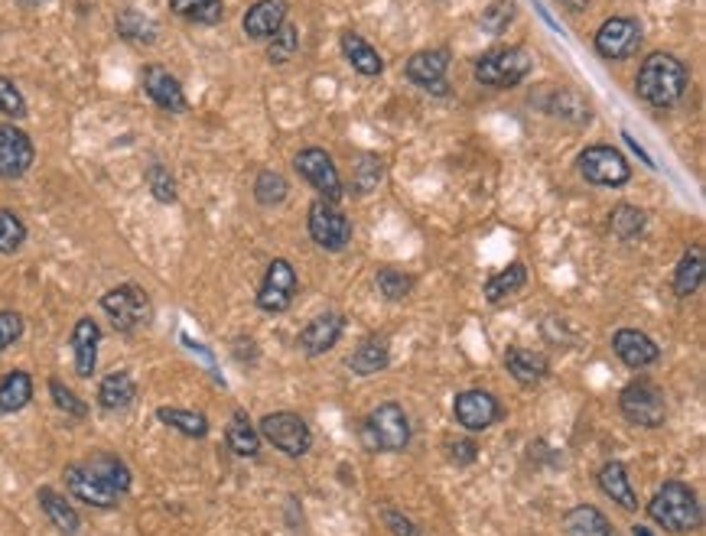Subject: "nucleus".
Listing matches in <instances>:
<instances>
[{"label":"nucleus","instance_id":"nucleus-1","mask_svg":"<svg viewBox=\"0 0 706 536\" xmlns=\"http://www.w3.org/2000/svg\"><path fill=\"white\" fill-rule=\"evenodd\" d=\"M691 85L688 65L675 52H652L639 75H635V94L652 107H675Z\"/></svg>","mask_w":706,"mask_h":536},{"label":"nucleus","instance_id":"nucleus-2","mask_svg":"<svg viewBox=\"0 0 706 536\" xmlns=\"http://www.w3.org/2000/svg\"><path fill=\"white\" fill-rule=\"evenodd\" d=\"M645 508H648V518L668 534H694L704 527L701 495L688 482H678V478L665 482Z\"/></svg>","mask_w":706,"mask_h":536},{"label":"nucleus","instance_id":"nucleus-3","mask_svg":"<svg viewBox=\"0 0 706 536\" xmlns=\"http://www.w3.org/2000/svg\"><path fill=\"white\" fill-rule=\"evenodd\" d=\"M411 417L404 413L401 404L388 400V404H378L368 420L362 423L358 436H362V446L368 452H404L411 446Z\"/></svg>","mask_w":706,"mask_h":536},{"label":"nucleus","instance_id":"nucleus-4","mask_svg":"<svg viewBox=\"0 0 706 536\" xmlns=\"http://www.w3.org/2000/svg\"><path fill=\"white\" fill-rule=\"evenodd\" d=\"M534 68V59L525 46H499L476 59V81L486 88H518Z\"/></svg>","mask_w":706,"mask_h":536},{"label":"nucleus","instance_id":"nucleus-5","mask_svg":"<svg viewBox=\"0 0 706 536\" xmlns=\"http://www.w3.org/2000/svg\"><path fill=\"white\" fill-rule=\"evenodd\" d=\"M101 312L108 316L111 329L121 332V335H134L140 329L150 326L153 319V303H150V293L137 283H121V286H111L104 296H101Z\"/></svg>","mask_w":706,"mask_h":536},{"label":"nucleus","instance_id":"nucleus-6","mask_svg":"<svg viewBox=\"0 0 706 536\" xmlns=\"http://www.w3.org/2000/svg\"><path fill=\"white\" fill-rule=\"evenodd\" d=\"M619 410L622 417L632 423V426H642V430H661L665 420H668V400H665V391L645 378L632 381L622 387L619 394Z\"/></svg>","mask_w":706,"mask_h":536},{"label":"nucleus","instance_id":"nucleus-7","mask_svg":"<svg viewBox=\"0 0 706 536\" xmlns=\"http://www.w3.org/2000/svg\"><path fill=\"white\" fill-rule=\"evenodd\" d=\"M257 433L261 439H267L277 452H283L287 459H303L310 449H313V430L310 423L293 413V410H277V413H267L261 423H257Z\"/></svg>","mask_w":706,"mask_h":536},{"label":"nucleus","instance_id":"nucleus-8","mask_svg":"<svg viewBox=\"0 0 706 536\" xmlns=\"http://www.w3.org/2000/svg\"><path fill=\"white\" fill-rule=\"evenodd\" d=\"M306 231L316 247L339 254L352 244V218L339 208V202L316 199L306 212Z\"/></svg>","mask_w":706,"mask_h":536},{"label":"nucleus","instance_id":"nucleus-9","mask_svg":"<svg viewBox=\"0 0 706 536\" xmlns=\"http://www.w3.org/2000/svg\"><path fill=\"white\" fill-rule=\"evenodd\" d=\"M577 169L590 186H606V189H619L632 179V166H629L626 153L609 146V143L587 146L577 156Z\"/></svg>","mask_w":706,"mask_h":536},{"label":"nucleus","instance_id":"nucleus-10","mask_svg":"<svg viewBox=\"0 0 706 536\" xmlns=\"http://www.w3.org/2000/svg\"><path fill=\"white\" fill-rule=\"evenodd\" d=\"M297 290H300V277H297V267L287 260V257H274L264 270V280L257 286V296H254V306L267 316H280L293 306L297 299Z\"/></svg>","mask_w":706,"mask_h":536},{"label":"nucleus","instance_id":"nucleus-11","mask_svg":"<svg viewBox=\"0 0 706 536\" xmlns=\"http://www.w3.org/2000/svg\"><path fill=\"white\" fill-rule=\"evenodd\" d=\"M62 478H65V492L78 505H88V508H98V511H114L124 501L85 459L81 462H68L62 469Z\"/></svg>","mask_w":706,"mask_h":536},{"label":"nucleus","instance_id":"nucleus-12","mask_svg":"<svg viewBox=\"0 0 706 536\" xmlns=\"http://www.w3.org/2000/svg\"><path fill=\"white\" fill-rule=\"evenodd\" d=\"M645 39V29L635 16H609L600 23L596 36H593V46L603 59L609 62H619V59H629L639 52Z\"/></svg>","mask_w":706,"mask_h":536},{"label":"nucleus","instance_id":"nucleus-13","mask_svg":"<svg viewBox=\"0 0 706 536\" xmlns=\"http://www.w3.org/2000/svg\"><path fill=\"white\" fill-rule=\"evenodd\" d=\"M293 169L319 192V199L326 202H339L345 195V186L339 179V169H336V159L319 150V146H306L293 156Z\"/></svg>","mask_w":706,"mask_h":536},{"label":"nucleus","instance_id":"nucleus-14","mask_svg":"<svg viewBox=\"0 0 706 536\" xmlns=\"http://www.w3.org/2000/svg\"><path fill=\"white\" fill-rule=\"evenodd\" d=\"M453 417H456V423H459L466 433L476 436V433L492 430V426L505 417V410H502V404H499L495 394H489V391H482V387H472V391L456 394V400H453Z\"/></svg>","mask_w":706,"mask_h":536},{"label":"nucleus","instance_id":"nucleus-15","mask_svg":"<svg viewBox=\"0 0 706 536\" xmlns=\"http://www.w3.org/2000/svg\"><path fill=\"white\" fill-rule=\"evenodd\" d=\"M36 163V143L13 120L0 124V179H23Z\"/></svg>","mask_w":706,"mask_h":536},{"label":"nucleus","instance_id":"nucleus-16","mask_svg":"<svg viewBox=\"0 0 706 536\" xmlns=\"http://www.w3.org/2000/svg\"><path fill=\"white\" fill-rule=\"evenodd\" d=\"M450 49H420L407 59L404 65V75L407 81L420 85L424 91H433V94H446V72H450Z\"/></svg>","mask_w":706,"mask_h":536},{"label":"nucleus","instance_id":"nucleus-17","mask_svg":"<svg viewBox=\"0 0 706 536\" xmlns=\"http://www.w3.org/2000/svg\"><path fill=\"white\" fill-rule=\"evenodd\" d=\"M143 91L166 114H186L189 111V98H186L182 81L163 65H147L143 68Z\"/></svg>","mask_w":706,"mask_h":536},{"label":"nucleus","instance_id":"nucleus-18","mask_svg":"<svg viewBox=\"0 0 706 536\" xmlns=\"http://www.w3.org/2000/svg\"><path fill=\"white\" fill-rule=\"evenodd\" d=\"M345 332V316L342 312H323L316 319H310L300 335H297V348L310 358H319V355H329L339 339Z\"/></svg>","mask_w":706,"mask_h":536},{"label":"nucleus","instance_id":"nucleus-19","mask_svg":"<svg viewBox=\"0 0 706 536\" xmlns=\"http://www.w3.org/2000/svg\"><path fill=\"white\" fill-rule=\"evenodd\" d=\"M613 352L632 371H645V368H652V365L661 361L658 342L648 332H642V329H619L613 335Z\"/></svg>","mask_w":706,"mask_h":536},{"label":"nucleus","instance_id":"nucleus-20","mask_svg":"<svg viewBox=\"0 0 706 536\" xmlns=\"http://www.w3.org/2000/svg\"><path fill=\"white\" fill-rule=\"evenodd\" d=\"M68 345H72V361H75V374L78 378H91L94 368H98V345H101V326L91 319V316H81L75 326H72V335H68Z\"/></svg>","mask_w":706,"mask_h":536},{"label":"nucleus","instance_id":"nucleus-21","mask_svg":"<svg viewBox=\"0 0 706 536\" xmlns=\"http://www.w3.org/2000/svg\"><path fill=\"white\" fill-rule=\"evenodd\" d=\"M283 23H287V0H257L248 7V13L241 20L244 36L254 42H267Z\"/></svg>","mask_w":706,"mask_h":536},{"label":"nucleus","instance_id":"nucleus-22","mask_svg":"<svg viewBox=\"0 0 706 536\" xmlns=\"http://www.w3.org/2000/svg\"><path fill=\"white\" fill-rule=\"evenodd\" d=\"M391 365V339L388 335H368L358 342V348L345 358V368L358 378H375Z\"/></svg>","mask_w":706,"mask_h":536},{"label":"nucleus","instance_id":"nucleus-23","mask_svg":"<svg viewBox=\"0 0 706 536\" xmlns=\"http://www.w3.org/2000/svg\"><path fill=\"white\" fill-rule=\"evenodd\" d=\"M505 368L508 374L515 378V384L521 387H538L541 381H547L551 374V358L544 352H531V348H521V345H512L505 352Z\"/></svg>","mask_w":706,"mask_h":536},{"label":"nucleus","instance_id":"nucleus-24","mask_svg":"<svg viewBox=\"0 0 706 536\" xmlns=\"http://www.w3.org/2000/svg\"><path fill=\"white\" fill-rule=\"evenodd\" d=\"M541 107L573 127H587L593 120V104L577 88H551V94L541 101Z\"/></svg>","mask_w":706,"mask_h":536},{"label":"nucleus","instance_id":"nucleus-25","mask_svg":"<svg viewBox=\"0 0 706 536\" xmlns=\"http://www.w3.org/2000/svg\"><path fill=\"white\" fill-rule=\"evenodd\" d=\"M596 485H600V492H603L613 505H619L622 511H629V514L639 511V495H635V488H632L629 469H626L619 459H613V462H606V465L600 469Z\"/></svg>","mask_w":706,"mask_h":536},{"label":"nucleus","instance_id":"nucleus-26","mask_svg":"<svg viewBox=\"0 0 706 536\" xmlns=\"http://www.w3.org/2000/svg\"><path fill=\"white\" fill-rule=\"evenodd\" d=\"M36 505L46 514V521L62 536H75L81 531V518H78L75 505L65 495H59L55 488H49V485L36 488Z\"/></svg>","mask_w":706,"mask_h":536},{"label":"nucleus","instance_id":"nucleus-27","mask_svg":"<svg viewBox=\"0 0 706 536\" xmlns=\"http://www.w3.org/2000/svg\"><path fill=\"white\" fill-rule=\"evenodd\" d=\"M134 400H137V381L130 378V371H111L101 378L98 407L104 413H121V410L134 407Z\"/></svg>","mask_w":706,"mask_h":536},{"label":"nucleus","instance_id":"nucleus-28","mask_svg":"<svg viewBox=\"0 0 706 536\" xmlns=\"http://www.w3.org/2000/svg\"><path fill=\"white\" fill-rule=\"evenodd\" d=\"M339 46H342V55L352 62V68L358 72V75H365V78H378L381 72H384V59H381V52L365 39V36H358V33H342L339 36Z\"/></svg>","mask_w":706,"mask_h":536},{"label":"nucleus","instance_id":"nucleus-29","mask_svg":"<svg viewBox=\"0 0 706 536\" xmlns=\"http://www.w3.org/2000/svg\"><path fill=\"white\" fill-rule=\"evenodd\" d=\"M225 446L238 459H257L261 456V433H257V426L251 423V417L244 410L231 413V420L225 426Z\"/></svg>","mask_w":706,"mask_h":536},{"label":"nucleus","instance_id":"nucleus-30","mask_svg":"<svg viewBox=\"0 0 706 536\" xmlns=\"http://www.w3.org/2000/svg\"><path fill=\"white\" fill-rule=\"evenodd\" d=\"M564 534L567 536H619L609 524V518L593 505H577L564 514Z\"/></svg>","mask_w":706,"mask_h":536},{"label":"nucleus","instance_id":"nucleus-31","mask_svg":"<svg viewBox=\"0 0 706 536\" xmlns=\"http://www.w3.org/2000/svg\"><path fill=\"white\" fill-rule=\"evenodd\" d=\"M114 29H117L121 39L140 42V46H153L156 36H160L156 20H150V16H147L143 10H137V7H121V10L114 13Z\"/></svg>","mask_w":706,"mask_h":536},{"label":"nucleus","instance_id":"nucleus-32","mask_svg":"<svg viewBox=\"0 0 706 536\" xmlns=\"http://www.w3.org/2000/svg\"><path fill=\"white\" fill-rule=\"evenodd\" d=\"M525 286H528V267H525L521 260H512L505 270H499V273H492V277L486 280L482 296H486L489 306H502L508 296H515V293L525 290Z\"/></svg>","mask_w":706,"mask_h":536},{"label":"nucleus","instance_id":"nucleus-33","mask_svg":"<svg viewBox=\"0 0 706 536\" xmlns=\"http://www.w3.org/2000/svg\"><path fill=\"white\" fill-rule=\"evenodd\" d=\"M33 400V378L23 368H13L0 378V417H13L26 410Z\"/></svg>","mask_w":706,"mask_h":536},{"label":"nucleus","instance_id":"nucleus-34","mask_svg":"<svg viewBox=\"0 0 706 536\" xmlns=\"http://www.w3.org/2000/svg\"><path fill=\"white\" fill-rule=\"evenodd\" d=\"M156 420L186 436V439H205L209 436V417L202 410H182V407H156Z\"/></svg>","mask_w":706,"mask_h":536},{"label":"nucleus","instance_id":"nucleus-35","mask_svg":"<svg viewBox=\"0 0 706 536\" xmlns=\"http://www.w3.org/2000/svg\"><path fill=\"white\" fill-rule=\"evenodd\" d=\"M121 498H127L130 495V488H134V475H130V469H127V462L121 459V456H114V452H91L88 459H85Z\"/></svg>","mask_w":706,"mask_h":536},{"label":"nucleus","instance_id":"nucleus-36","mask_svg":"<svg viewBox=\"0 0 706 536\" xmlns=\"http://www.w3.org/2000/svg\"><path fill=\"white\" fill-rule=\"evenodd\" d=\"M704 277H706L704 251L694 247V251H688V254L681 257V264H678V270H675V296H681V299L694 296V293L704 286Z\"/></svg>","mask_w":706,"mask_h":536},{"label":"nucleus","instance_id":"nucleus-37","mask_svg":"<svg viewBox=\"0 0 706 536\" xmlns=\"http://www.w3.org/2000/svg\"><path fill=\"white\" fill-rule=\"evenodd\" d=\"M169 10L179 20L199 26H215L225 20V0H169Z\"/></svg>","mask_w":706,"mask_h":536},{"label":"nucleus","instance_id":"nucleus-38","mask_svg":"<svg viewBox=\"0 0 706 536\" xmlns=\"http://www.w3.org/2000/svg\"><path fill=\"white\" fill-rule=\"evenodd\" d=\"M645 225H648V215H645V208H639V205L622 202V205H616V208L609 212V231H613L619 241H635V238L645 231Z\"/></svg>","mask_w":706,"mask_h":536},{"label":"nucleus","instance_id":"nucleus-39","mask_svg":"<svg viewBox=\"0 0 706 536\" xmlns=\"http://www.w3.org/2000/svg\"><path fill=\"white\" fill-rule=\"evenodd\" d=\"M290 195V182L283 173L277 169H261L257 179H254V202L264 205V208H274V205H283Z\"/></svg>","mask_w":706,"mask_h":536},{"label":"nucleus","instance_id":"nucleus-40","mask_svg":"<svg viewBox=\"0 0 706 536\" xmlns=\"http://www.w3.org/2000/svg\"><path fill=\"white\" fill-rule=\"evenodd\" d=\"M384 179V159L378 153H362L352 176V195H371Z\"/></svg>","mask_w":706,"mask_h":536},{"label":"nucleus","instance_id":"nucleus-41","mask_svg":"<svg viewBox=\"0 0 706 536\" xmlns=\"http://www.w3.org/2000/svg\"><path fill=\"white\" fill-rule=\"evenodd\" d=\"M375 283H378L381 296L391 299V303L407 299V296L414 293V286H417L414 273H407V270H401V267H381L378 277H375Z\"/></svg>","mask_w":706,"mask_h":536},{"label":"nucleus","instance_id":"nucleus-42","mask_svg":"<svg viewBox=\"0 0 706 536\" xmlns=\"http://www.w3.org/2000/svg\"><path fill=\"white\" fill-rule=\"evenodd\" d=\"M300 49V29L293 23H283L270 39H267V59L270 65H287Z\"/></svg>","mask_w":706,"mask_h":536},{"label":"nucleus","instance_id":"nucleus-43","mask_svg":"<svg viewBox=\"0 0 706 536\" xmlns=\"http://www.w3.org/2000/svg\"><path fill=\"white\" fill-rule=\"evenodd\" d=\"M143 182H147L150 195H153L160 205H173V202L179 199V195H176V179H173L169 166H163V163H150L147 173H143Z\"/></svg>","mask_w":706,"mask_h":536},{"label":"nucleus","instance_id":"nucleus-44","mask_svg":"<svg viewBox=\"0 0 706 536\" xmlns=\"http://www.w3.org/2000/svg\"><path fill=\"white\" fill-rule=\"evenodd\" d=\"M49 397H52V407H55L59 413H65V417H72V420H85V417H88V404H85L65 381L49 378Z\"/></svg>","mask_w":706,"mask_h":536},{"label":"nucleus","instance_id":"nucleus-45","mask_svg":"<svg viewBox=\"0 0 706 536\" xmlns=\"http://www.w3.org/2000/svg\"><path fill=\"white\" fill-rule=\"evenodd\" d=\"M26 225L16 212L0 208V254H16L26 244Z\"/></svg>","mask_w":706,"mask_h":536},{"label":"nucleus","instance_id":"nucleus-46","mask_svg":"<svg viewBox=\"0 0 706 536\" xmlns=\"http://www.w3.org/2000/svg\"><path fill=\"white\" fill-rule=\"evenodd\" d=\"M26 98H23V91L16 88V81L13 78H7V75H0V114L7 117V120H23L26 117Z\"/></svg>","mask_w":706,"mask_h":536},{"label":"nucleus","instance_id":"nucleus-47","mask_svg":"<svg viewBox=\"0 0 706 536\" xmlns=\"http://www.w3.org/2000/svg\"><path fill=\"white\" fill-rule=\"evenodd\" d=\"M23 332H26V322L16 309H0V355L13 348L23 339Z\"/></svg>","mask_w":706,"mask_h":536},{"label":"nucleus","instance_id":"nucleus-48","mask_svg":"<svg viewBox=\"0 0 706 536\" xmlns=\"http://www.w3.org/2000/svg\"><path fill=\"white\" fill-rule=\"evenodd\" d=\"M515 20V0H495L489 10H482V16H479V23L486 26V29H492V33H502L508 23Z\"/></svg>","mask_w":706,"mask_h":536},{"label":"nucleus","instance_id":"nucleus-49","mask_svg":"<svg viewBox=\"0 0 706 536\" xmlns=\"http://www.w3.org/2000/svg\"><path fill=\"white\" fill-rule=\"evenodd\" d=\"M446 449H450V459H453L456 465H472V462L479 459L476 439H453V443H446Z\"/></svg>","mask_w":706,"mask_h":536},{"label":"nucleus","instance_id":"nucleus-50","mask_svg":"<svg viewBox=\"0 0 706 536\" xmlns=\"http://www.w3.org/2000/svg\"><path fill=\"white\" fill-rule=\"evenodd\" d=\"M381 518H384L388 531H391L394 536H424V534H420V527H417V524H414L411 518L398 514L394 508H384V514H381Z\"/></svg>","mask_w":706,"mask_h":536},{"label":"nucleus","instance_id":"nucleus-51","mask_svg":"<svg viewBox=\"0 0 706 536\" xmlns=\"http://www.w3.org/2000/svg\"><path fill=\"white\" fill-rule=\"evenodd\" d=\"M557 3H560L564 10H570V13H583L593 0H557Z\"/></svg>","mask_w":706,"mask_h":536},{"label":"nucleus","instance_id":"nucleus-52","mask_svg":"<svg viewBox=\"0 0 706 536\" xmlns=\"http://www.w3.org/2000/svg\"><path fill=\"white\" fill-rule=\"evenodd\" d=\"M20 7H26V10H36V7H42V3H49V0H16Z\"/></svg>","mask_w":706,"mask_h":536},{"label":"nucleus","instance_id":"nucleus-53","mask_svg":"<svg viewBox=\"0 0 706 536\" xmlns=\"http://www.w3.org/2000/svg\"><path fill=\"white\" fill-rule=\"evenodd\" d=\"M632 536H655V534H652V527H645V524H635V527H632Z\"/></svg>","mask_w":706,"mask_h":536}]
</instances>
